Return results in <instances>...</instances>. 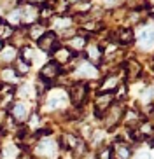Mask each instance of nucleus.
Instances as JSON below:
<instances>
[{
  "label": "nucleus",
  "instance_id": "10",
  "mask_svg": "<svg viewBox=\"0 0 154 159\" xmlns=\"http://www.w3.org/2000/svg\"><path fill=\"white\" fill-rule=\"evenodd\" d=\"M86 60L88 63H91L93 66H100L103 61V47L100 44H89L86 46Z\"/></svg>",
  "mask_w": 154,
  "mask_h": 159
},
{
  "label": "nucleus",
  "instance_id": "8",
  "mask_svg": "<svg viewBox=\"0 0 154 159\" xmlns=\"http://www.w3.org/2000/svg\"><path fill=\"white\" fill-rule=\"evenodd\" d=\"M131 156H133V150L128 145V142L123 140V136H117L112 149V159H131Z\"/></svg>",
  "mask_w": 154,
  "mask_h": 159
},
{
  "label": "nucleus",
  "instance_id": "12",
  "mask_svg": "<svg viewBox=\"0 0 154 159\" xmlns=\"http://www.w3.org/2000/svg\"><path fill=\"white\" fill-rule=\"evenodd\" d=\"M67 105V94H63L61 91H53L47 94V102H46V108L47 110H58L63 108Z\"/></svg>",
  "mask_w": 154,
  "mask_h": 159
},
{
  "label": "nucleus",
  "instance_id": "23",
  "mask_svg": "<svg viewBox=\"0 0 154 159\" xmlns=\"http://www.w3.org/2000/svg\"><path fill=\"white\" fill-rule=\"evenodd\" d=\"M12 68L14 72L19 75V77H25L26 74H30V68H32V63L21 60V58H16V61L12 63Z\"/></svg>",
  "mask_w": 154,
  "mask_h": 159
},
{
  "label": "nucleus",
  "instance_id": "9",
  "mask_svg": "<svg viewBox=\"0 0 154 159\" xmlns=\"http://www.w3.org/2000/svg\"><path fill=\"white\" fill-rule=\"evenodd\" d=\"M19 9H21V23H23V26H30V25L39 21V7L37 5H32V4L25 2Z\"/></svg>",
  "mask_w": 154,
  "mask_h": 159
},
{
  "label": "nucleus",
  "instance_id": "5",
  "mask_svg": "<svg viewBox=\"0 0 154 159\" xmlns=\"http://www.w3.org/2000/svg\"><path fill=\"white\" fill-rule=\"evenodd\" d=\"M7 114H9L16 122H25V121L30 119V116H32L33 112L30 110V107H28L26 102H12Z\"/></svg>",
  "mask_w": 154,
  "mask_h": 159
},
{
  "label": "nucleus",
  "instance_id": "24",
  "mask_svg": "<svg viewBox=\"0 0 154 159\" xmlns=\"http://www.w3.org/2000/svg\"><path fill=\"white\" fill-rule=\"evenodd\" d=\"M102 28H103V23L95 21V19H86V21L82 23V30L86 33H96V32H100Z\"/></svg>",
  "mask_w": 154,
  "mask_h": 159
},
{
  "label": "nucleus",
  "instance_id": "26",
  "mask_svg": "<svg viewBox=\"0 0 154 159\" xmlns=\"http://www.w3.org/2000/svg\"><path fill=\"white\" fill-rule=\"evenodd\" d=\"M26 4H32V5H37V7H40V5H46L49 0H25Z\"/></svg>",
  "mask_w": 154,
  "mask_h": 159
},
{
  "label": "nucleus",
  "instance_id": "14",
  "mask_svg": "<svg viewBox=\"0 0 154 159\" xmlns=\"http://www.w3.org/2000/svg\"><path fill=\"white\" fill-rule=\"evenodd\" d=\"M119 86H121L119 79H117L114 74H109V75L103 77V82L100 84V91H98V93H112L114 94V91H116Z\"/></svg>",
  "mask_w": 154,
  "mask_h": 159
},
{
  "label": "nucleus",
  "instance_id": "16",
  "mask_svg": "<svg viewBox=\"0 0 154 159\" xmlns=\"http://www.w3.org/2000/svg\"><path fill=\"white\" fill-rule=\"evenodd\" d=\"M16 58H19V49H16L11 44H5V47L0 51V61L2 63H14Z\"/></svg>",
  "mask_w": 154,
  "mask_h": 159
},
{
  "label": "nucleus",
  "instance_id": "28",
  "mask_svg": "<svg viewBox=\"0 0 154 159\" xmlns=\"http://www.w3.org/2000/svg\"><path fill=\"white\" fill-rule=\"evenodd\" d=\"M147 12H149V16H152V18H154V5H151V7H149V11H147Z\"/></svg>",
  "mask_w": 154,
  "mask_h": 159
},
{
  "label": "nucleus",
  "instance_id": "1",
  "mask_svg": "<svg viewBox=\"0 0 154 159\" xmlns=\"http://www.w3.org/2000/svg\"><path fill=\"white\" fill-rule=\"evenodd\" d=\"M67 96H68L70 103L74 105L75 108H81L84 103L88 102L89 96V82H84V80H77L68 88L67 91Z\"/></svg>",
  "mask_w": 154,
  "mask_h": 159
},
{
  "label": "nucleus",
  "instance_id": "18",
  "mask_svg": "<svg viewBox=\"0 0 154 159\" xmlns=\"http://www.w3.org/2000/svg\"><path fill=\"white\" fill-rule=\"evenodd\" d=\"M18 79H19V75L14 72L12 66H7V68H2V70H0V82H2V84L16 86L18 84Z\"/></svg>",
  "mask_w": 154,
  "mask_h": 159
},
{
  "label": "nucleus",
  "instance_id": "2",
  "mask_svg": "<svg viewBox=\"0 0 154 159\" xmlns=\"http://www.w3.org/2000/svg\"><path fill=\"white\" fill-rule=\"evenodd\" d=\"M124 105L123 103H119V102H114L109 107V110L105 114H103V117H102V121H103V124H105V128H107L109 131H112L114 128H117L119 124L123 122V116H124Z\"/></svg>",
  "mask_w": 154,
  "mask_h": 159
},
{
  "label": "nucleus",
  "instance_id": "25",
  "mask_svg": "<svg viewBox=\"0 0 154 159\" xmlns=\"http://www.w3.org/2000/svg\"><path fill=\"white\" fill-rule=\"evenodd\" d=\"M96 157L98 159H112V150L110 149H102L96 154Z\"/></svg>",
  "mask_w": 154,
  "mask_h": 159
},
{
  "label": "nucleus",
  "instance_id": "20",
  "mask_svg": "<svg viewBox=\"0 0 154 159\" xmlns=\"http://www.w3.org/2000/svg\"><path fill=\"white\" fill-rule=\"evenodd\" d=\"M26 32H28V39L37 42L39 39H40L42 35L47 32V28L44 26V23L37 21V23H33V25H30V26H26Z\"/></svg>",
  "mask_w": 154,
  "mask_h": 159
},
{
  "label": "nucleus",
  "instance_id": "4",
  "mask_svg": "<svg viewBox=\"0 0 154 159\" xmlns=\"http://www.w3.org/2000/svg\"><path fill=\"white\" fill-rule=\"evenodd\" d=\"M37 46L42 52H46V54L51 56L53 52L61 46V40H60V37H58V33H56L54 30H47V32L37 40Z\"/></svg>",
  "mask_w": 154,
  "mask_h": 159
},
{
  "label": "nucleus",
  "instance_id": "3",
  "mask_svg": "<svg viewBox=\"0 0 154 159\" xmlns=\"http://www.w3.org/2000/svg\"><path fill=\"white\" fill-rule=\"evenodd\" d=\"M35 154L40 156L44 159H56L60 154V145L58 140L54 138H39L37 145H35Z\"/></svg>",
  "mask_w": 154,
  "mask_h": 159
},
{
  "label": "nucleus",
  "instance_id": "7",
  "mask_svg": "<svg viewBox=\"0 0 154 159\" xmlns=\"http://www.w3.org/2000/svg\"><path fill=\"white\" fill-rule=\"evenodd\" d=\"M116 102V96L112 93H98L96 98H95V117L102 119L103 114L109 110L112 103Z\"/></svg>",
  "mask_w": 154,
  "mask_h": 159
},
{
  "label": "nucleus",
  "instance_id": "21",
  "mask_svg": "<svg viewBox=\"0 0 154 159\" xmlns=\"http://www.w3.org/2000/svg\"><path fill=\"white\" fill-rule=\"evenodd\" d=\"M19 156H21V149L16 143L5 145L4 149L0 150V159H19Z\"/></svg>",
  "mask_w": 154,
  "mask_h": 159
},
{
  "label": "nucleus",
  "instance_id": "22",
  "mask_svg": "<svg viewBox=\"0 0 154 159\" xmlns=\"http://www.w3.org/2000/svg\"><path fill=\"white\" fill-rule=\"evenodd\" d=\"M140 47L145 49V51H149L154 47V30H147L145 28L140 35Z\"/></svg>",
  "mask_w": 154,
  "mask_h": 159
},
{
  "label": "nucleus",
  "instance_id": "13",
  "mask_svg": "<svg viewBox=\"0 0 154 159\" xmlns=\"http://www.w3.org/2000/svg\"><path fill=\"white\" fill-rule=\"evenodd\" d=\"M4 18V21L7 25H9L11 28H19V26H23V23H21V9L19 7H12V9H9L7 12H5V16H2Z\"/></svg>",
  "mask_w": 154,
  "mask_h": 159
},
{
  "label": "nucleus",
  "instance_id": "17",
  "mask_svg": "<svg viewBox=\"0 0 154 159\" xmlns=\"http://www.w3.org/2000/svg\"><path fill=\"white\" fill-rule=\"evenodd\" d=\"M124 66H126V79L128 80H135L142 74V65L137 60H128L124 63Z\"/></svg>",
  "mask_w": 154,
  "mask_h": 159
},
{
  "label": "nucleus",
  "instance_id": "27",
  "mask_svg": "<svg viewBox=\"0 0 154 159\" xmlns=\"http://www.w3.org/2000/svg\"><path fill=\"white\" fill-rule=\"evenodd\" d=\"M5 44H7V42H5L4 39H0V51H2V49L5 47Z\"/></svg>",
  "mask_w": 154,
  "mask_h": 159
},
{
  "label": "nucleus",
  "instance_id": "6",
  "mask_svg": "<svg viewBox=\"0 0 154 159\" xmlns=\"http://www.w3.org/2000/svg\"><path fill=\"white\" fill-rule=\"evenodd\" d=\"M61 74H63V66L58 65L56 61L51 60V61H47L46 65L40 68V72H39V79L46 80V82H49V84H51L53 80H56Z\"/></svg>",
  "mask_w": 154,
  "mask_h": 159
},
{
  "label": "nucleus",
  "instance_id": "19",
  "mask_svg": "<svg viewBox=\"0 0 154 159\" xmlns=\"http://www.w3.org/2000/svg\"><path fill=\"white\" fill-rule=\"evenodd\" d=\"M88 39L84 37V35H74V37H70L68 40V49L72 52H81L82 49H86V46H88Z\"/></svg>",
  "mask_w": 154,
  "mask_h": 159
},
{
  "label": "nucleus",
  "instance_id": "15",
  "mask_svg": "<svg viewBox=\"0 0 154 159\" xmlns=\"http://www.w3.org/2000/svg\"><path fill=\"white\" fill-rule=\"evenodd\" d=\"M117 42L121 44V46H131V44L135 42V32L131 28H128V26H124V28H119L117 30Z\"/></svg>",
  "mask_w": 154,
  "mask_h": 159
},
{
  "label": "nucleus",
  "instance_id": "11",
  "mask_svg": "<svg viewBox=\"0 0 154 159\" xmlns=\"http://www.w3.org/2000/svg\"><path fill=\"white\" fill-rule=\"evenodd\" d=\"M51 56H53V61H56L58 65L63 66V65H68L72 60H75V58H77V54H74V52L70 51L67 46H60V47H58V49H56V51L51 54Z\"/></svg>",
  "mask_w": 154,
  "mask_h": 159
}]
</instances>
